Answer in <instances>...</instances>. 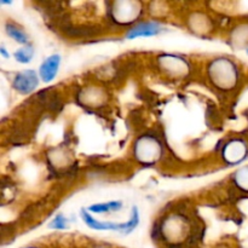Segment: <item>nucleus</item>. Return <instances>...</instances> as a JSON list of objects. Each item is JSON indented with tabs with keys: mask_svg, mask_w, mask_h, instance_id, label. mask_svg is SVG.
Segmentation results:
<instances>
[{
	"mask_svg": "<svg viewBox=\"0 0 248 248\" xmlns=\"http://www.w3.org/2000/svg\"><path fill=\"white\" fill-rule=\"evenodd\" d=\"M81 218L86 225H89L91 229L94 230H114V232H123V234H130L133 229H136L140 223V215H138L137 207H133L132 210V217L127 223H110V222H98V220L93 219L89 213L85 210H81Z\"/></svg>",
	"mask_w": 248,
	"mask_h": 248,
	"instance_id": "obj_1",
	"label": "nucleus"
},
{
	"mask_svg": "<svg viewBox=\"0 0 248 248\" xmlns=\"http://www.w3.org/2000/svg\"><path fill=\"white\" fill-rule=\"evenodd\" d=\"M39 85V78L33 70H24L18 73L14 79V87L19 93H31Z\"/></svg>",
	"mask_w": 248,
	"mask_h": 248,
	"instance_id": "obj_2",
	"label": "nucleus"
},
{
	"mask_svg": "<svg viewBox=\"0 0 248 248\" xmlns=\"http://www.w3.org/2000/svg\"><path fill=\"white\" fill-rule=\"evenodd\" d=\"M247 148L245 143L241 140H232L229 144H227L224 149V157L230 164H237L241 162L246 157Z\"/></svg>",
	"mask_w": 248,
	"mask_h": 248,
	"instance_id": "obj_3",
	"label": "nucleus"
},
{
	"mask_svg": "<svg viewBox=\"0 0 248 248\" xmlns=\"http://www.w3.org/2000/svg\"><path fill=\"white\" fill-rule=\"evenodd\" d=\"M61 64L60 55H52L46 58L40 67V78L43 81L50 82L56 78Z\"/></svg>",
	"mask_w": 248,
	"mask_h": 248,
	"instance_id": "obj_4",
	"label": "nucleus"
},
{
	"mask_svg": "<svg viewBox=\"0 0 248 248\" xmlns=\"http://www.w3.org/2000/svg\"><path fill=\"white\" fill-rule=\"evenodd\" d=\"M161 31V27L154 22H147V23H140L131 29L127 33L128 39L140 38V36H153L157 35Z\"/></svg>",
	"mask_w": 248,
	"mask_h": 248,
	"instance_id": "obj_5",
	"label": "nucleus"
},
{
	"mask_svg": "<svg viewBox=\"0 0 248 248\" xmlns=\"http://www.w3.org/2000/svg\"><path fill=\"white\" fill-rule=\"evenodd\" d=\"M123 207L121 201H110V202L106 203H96V205L90 206L89 210L94 213H108L111 211H119Z\"/></svg>",
	"mask_w": 248,
	"mask_h": 248,
	"instance_id": "obj_6",
	"label": "nucleus"
},
{
	"mask_svg": "<svg viewBox=\"0 0 248 248\" xmlns=\"http://www.w3.org/2000/svg\"><path fill=\"white\" fill-rule=\"evenodd\" d=\"M6 33L7 35L11 39H14L16 43L19 44H27L28 43V36L24 33L23 31H21L19 28H17L16 26H12V24H6Z\"/></svg>",
	"mask_w": 248,
	"mask_h": 248,
	"instance_id": "obj_7",
	"label": "nucleus"
},
{
	"mask_svg": "<svg viewBox=\"0 0 248 248\" xmlns=\"http://www.w3.org/2000/svg\"><path fill=\"white\" fill-rule=\"evenodd\" d=\"M33 55H34L33 48L27 46V47H22L19 48V50H17L14 56L15 58H16L17 62L24 63V64H26V63L31 62V58H33Z\"/></svg>",
	"mask_w": 248,
	"mask_h": 248,
	"instance_id": "obj_8",
	"label": "nucleus"
},
{
	"mask_svg": "<svg viewBox=\"0 0 248 248\" xmlns=\"http://www.w3.org/2000/svg\"><path fill=\"white\" fill-rule=\"evenodd\" d=\"M235 181H236L237 186L248 190V167H244L237 172L235 176Z\"/></svg>",
	"mask_w": 248,
	"mask_h": 248,
	"instance_id": "obj_9",
	"label": "nucleus"
},
{
	"mask_svg": "<svg viewBox=\"0 0 248 248\" xmlns=\"http://www.w3.org/2000/svg\"><path fill=\"white\" fill-rule=\"evenodd\" d=\"M48 227H50L51 229H57V230L67 229V228H68V220L65 219V218L63 217L62 215H58L57 217H56L55 219H53L52 222L50 223V225H48Z\"/></svg>",
	"mask_w": 248,
	"mask_h": 248,
	"instance_id": "obj_10",
	"label": "nucleus"
},
{
	"mask_svg": "<svg viewBox=\"0 0 248 248\" xmlns=\"http://www.w3.org/2000/svg\"><path fill=\"white\" fill-rule=\"evenodd\" d=\"M0 52H1V55L4 56L5 58H9V53L6 52V50H5V47H1V48H0Z\"/></svg>",
	"mask_w": 248,
	"mask_h": 248,
	"instance_id": "obj_11",
	"label": "nucleus"
},
{
	"mask_svg": "<svg viewBox=\"0 0 248 248\" xmlns=\"http://www.w3.org/2000/svg\"><path fill=\"white\" fill-rule=\"evenodd\" d=\"M247 53H248V50H247Z\"/></svg>",
	"mask_w": 248,
	"mask_h": 248,
	"instance_id": "obj_12",
	"label": "nucleus"
}]
</instances>
